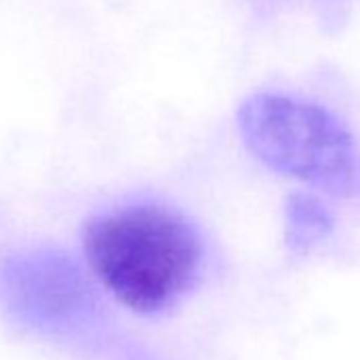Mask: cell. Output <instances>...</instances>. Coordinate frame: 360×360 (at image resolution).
Returning <instances> with one entry per match:
<instances>
[{"label":"cell","mask_w":360,"mask_h":360,"mask_svg":"<svg viewBox=\"0 0 360 360\" xmlns=\"http://www.w3.org/2000/svg\"><path fill=\"white\" fill-rule=\"evenodd\" d=\"M83 252L102 286L138 314H159L178 303L204 263L198 229L159 204H131L91 217L83 227Z\"/></svg>","instance_id":"6da1fadb"},{"label":"cell","mask_w":360,"mask_h":360,"mask_svg":"<svg viewBox=\"0 0 360 360\" xmlns=\"http://www.w3.org/2000/svg\"><path fill=\"white\" fill-rule=\"evenodd\" d=\"M238 127L246 148L271 172L328 195H360V148L328 108L261 91L242 102Z\"/></svg>","instance_id":"7a4b0ae2"},{"label":"cell","mask_w":360,"mask_h":360,"mask_svg":"<svg viewBox=\"0 0 360 360\" xmlns=\"http://www.w3.org/2000/svg\"><path fill=\"white\" fill-rule=\"evenodd\" d=\"M3 297L37 328H70L94 309V295L77 263L60 250H34L7 261Z\"/></svg>","instance_id":"3957f363"},{"label":"cell","mask_w":360,"mask_h":360,"mask_svg":"<svg viewBox=\"0 0 360 360\" xmlns=\"http://www.w3.org/2000/svg\"><path fill=\"white\" fill-rule=\"evenodd\" d=\"M333 231V214L309 193H295L286 202V244L295 255L309 252Z\"/></svg>","instance_id":"277c9868"},{"label":"cell","mask_w":360,"mask_h":360,"mask_svg":"<svg viewBox=\"0 0 360 360\" xmlns=\"http://www.w3.org/2000/svg\"><path fill=\"white\" fill-rule=\"evenodd\" d=\"M326 3H333V5H335V3H337V0H326Z\"/></svg>","instance_id":"5b68a950"}]
</instances>
